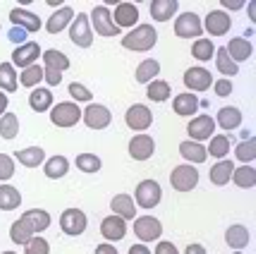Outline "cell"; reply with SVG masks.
I'll list each match as a JSON object with an SVG mask.
<instances>
[{
  "instance_id": "680465c9",
  "label": "cell",
  "mask_w": 256,
  "mask_h": 254,
  "mask_svg": "<svg viewBox=\"0 0 256 254\" xmlns=\"http://www.w3.org/2000/svg\"><path fill=\"white\" fill-rule=\"evenodd\" d=\"M5 113H8V94L0 91V115H5Z\"/></svg>"
},
{
  "instance_id": "b9f144b4",
  "label": "cell",
  "mask_w": 256,
  "mask_h": 254,
  "mask_svg": "<svg viewBox=\"0 0 256 254\" xmlns=\"http://www.w3.org/2000/svg\"><path fill=\"white\" fill-rule=\"evenodd\" d=\"M213 56H216V44H213L211 39H196V41L192 44V58H194V60L206 63V60H211Z\"/></svg>"
},
{
  "instance_id": "d6a6232c",
  "label": "cell",
  "mask_w": 256,
  "mask_h": 254,
  "mask_svg": "<svg viewBox=\"0 0 256 254\" xmlns=\"http://www.w3.org/2000/svg\"><path fill=\"white\" fill-rule=\"evenodd\" d=\"M180 154H182V158H187V163H204L206 158H208V154H206V146L199 142H192V139H187V142L180 144Z\"/></svg>"
},
{
  "instance_id": "30bf717a",
  "label": "cell",
  "mask_w": 256,
  "mask_h": 254,
  "mask_svg": "<svg viewBox=\"0 0 256 254\" xmlns=\"http://www.w3.org/2000/svg\"><path fill=\"white\" fill-rule=\"evenodd\" d=\"M86 225H89V218H86V213L82 209H65L62 216H60V228H62V232L70 235V237L84 235Z\"/></svg>"
},
{
  "instance_id": "8d00e7d4",
  "label": "cell",
  "mask_w": 256,
  "mask_h": 254,
  "mask_svg": "<svg viewBox=\"0 0 256 254\" xmlns=\"http://www.w3.org/2000/svg\"><path fill=\"white\" fill-rule=\"evenodd\" d=\"M230 182H234L240 189H252L256 187V168L254 166H240L234 168L232 173V180Z\"/></svg>"
},
{
  "instance_id": "f5cc1de1",
  "label": "cell",
  "mask_w": 256,
  "mask_h": 254,
  "mask_svg": "<svg viewBox=\"0 0 256 254\" xmlns=\"http://www.w3.org/2000/svg\"><path fill=\"white\" fill-rule=\"evenodd\" d=\"M154 254H180V252H178V247H175L172 242H168V240H158L156 252Z\"/></svg>"
},
{
  "instance_id": "9a60e30c",
  "label": "cell",
  "mask_w": 256,
  "mask_h": 254,
  "mask_svg": "<svg viewBox=\"0 0 256 254\" xmlns=\"http://www.w3.org/2000/svg\"><path fill=\"white\" fill-rule=\"evenodd\" d=\"M184 84H187V89H192V91H208V89L213 87V75L211 70H206V67H199L194 65L190 67L187 72H184Z\"/></svg>"
},
{
  "instance_id": "e0dca14e",
  "label": "cell",
  "mask_w": 256,
  "mask_h": 254,
  "mask_svg": "<svg viewBox=\"0 0 256 254\" xmlns=\"http://www.w3.org/2000/svg\"><path fill=\"white\" fill-rule=\"evenodd\" d=\"M201 22H204V29L211 34V36H225V34L230 32V27H232L230 15L223 10H211L206 15V20H201Z\"/></svg>"
},
{
  "instance_id": "11a10c76",
  "label": "cell",
  "mask_w": 256,
  "mask_h": 254,
  "mask_svg": "<svg viewBox=\"0 0 256 254\" xmlns=\"http://www.w3.org/2000/svg\"><path fill=\"white\" fill-rule=\"evenodd\" d=\"M220 5H225L228 10H240V8H244L246 3L244 0H220Z\"/></svg>"
},
{
  "instance_id": "4dcf8cb0",
  "label": "cell",
  "mask_w": 256,
  "mask_h": 254,
  "mask_svg": "<svg viewBox=\"0 0 256 254\" xmlns=\"http://www.w3.org/2000/svg\"><path fill=\"white\" fill-rule=\"evenodd\" d=\"M213 120L218 122L223 130L232 132V130H237V127L242 125V111L234 108V106H225V108L218 111V118H213Z\"/></svg>"
},
{
  "instance_id": "cb8c5ba5",
  "label": "cell",
  "mask_w": 256,
  "mask_h": 254,
  "mask_svg": "<svg viewBox=\"0 0 256 254\" xmlns=\"http://www.w3.org/2000/svg\"><path fill=\"white\" fill-rule=\"evenodd\" d=\"M172 111L178 113L180 118H194L196 111H199V99L194 94H178L175 101H172Z\"/></svg>"
},
{
  "instance_id": "f35d334b",
  "label": "cell",
  "mask_w": 256,
  "mask_h": 254,
  "mask_svg": "<svg viewBox=\"0 0 256 254\" xmlns=\"http://www.w3.org/2000/svg\"><path fill=\"white\" fill-rule=\"evenodd\" d=\"M230 149H232L230 137H228V134H216V137H211V144H208L206 154L213 156V158H220V161H223L225 156L230 154Z\"/></svg>"
},
{
  "instance_id": "bcb514c9",
  "label": "cell",
  "mask_w": 256,
  "mask_h": 254,
  "mask_svg": "<svg viewBox=\"0 0 256 254\" xmlns=\"http://www.w3.org/2000/svg\"><path fill=\"white\" fill-rule=\"evenodd\" d=\"M103 161L96 154H79L77 156V168L82 173H98Z\"/></svg>"
},
{
  "instance_id": "4fadbf2b",
  "label": "cell",
  "mask_w": 256,
  "mask_h": 254,
  "mask_svg": "<svg viewBox=\"0 0 256 254\" xmlns=\"http://www.w3.org/2000/svg\"><path fill=\"white\" fill-rule=\"evenodd\" d=\"M41 56H44L41 46L36 44V41H26V44L17 46V48L12 51V65L26 70V67L36 65V60H38Z\"/></svg>"
},
{
  "instance_id": "7402d4cb",
  "label": "cell",
  "mask_w": 256,
  "mask_h": 254,
  "mask_svg": "<svg viewBox=\"0 0 256 254\" xmlns=\"http://www.w3.org/2000/svg\"><path fill=\"white\" fill-rule=\"evenodd\" d=\"M225 242H228V247H232L234 252H242L246 244L252 242L249 228H246V225H242V223L230 225V228H228V232H225Z\"/></svg>"
},
{
  "instance_id": "3957f363",
  "label": "cell",
  "mask_w": 256,
  "mask_h": 254,
  "mask_svg": "<svg viewBox=\"0 0 256 254\" xmlns=\"http://www.w3.org/2000/svg\"><path fill=\"white\" fill-rule=\"evenodd\" d=\"M50 120L56 127H74L82 120V108L74 101H62L50 108Z\"/></svg>"
},
{
  "instance_id": "484cf974",
  "label": "cell",
  "mask_w": 256,
  "mask_h": 254,
  "mask_svg": "<svg viewBox=\"0 0 256 254\" xmlns=\"http://www.w3.org/2000/svg\"><path fill=\"white\" fill-rule=\"evenodd\" d=\"M180 10L178 0H151V17L156 22H168L172 20Z\"/></svg>"
},
{
  "instance_id": "5bb4252c",
  "label": "cell",
  "mask_w": 256,
  "mask_h": 254,
  "mask_svg": "<svg viewBox=\"0 0 256 254\" xmlns=\"http://www.w3.org/2000/svg\"><path fill=\"white\" fill-rule=\"evenodd\" d=\"M112 22L115 27L122 32V29H130V27H136L139 24V5L134 3H118V8L112 12Z\"/></svg>"
},
{
  "instance_id": "5b68a950",
  "label": "cell",
  "mask_w": 256,
  "mask_h": 254,
  "mask_svg": "<svg viewBox=\"0 0 256 254\" xmlns=\"http://www.w3.org/2000/svg\"><path fill=\"white\" fill-rule=\"evenodd\" d=\"M70 39L72 44L79 46V48H89L94 44V29H91L89 15L86 12H77L74 20L70 24Z\"/></svg>"
},
{
  "instance_id": "ba28073f",
  "label": "cell",
  "mask_w": 256,
  "mask_h": 254,
  "mask_svg": "<svg viewBox=\"0 0 256 254\" xmlns=\"http://www.w3.org/2000/svg\"><path fill=\"white\" fill-rule=\"evenodd\" d=\"M134 235L139 237V242H158L163 235V223L158 221L156 216H142L134 218Z\"/></svg>"
},
{
  "instance_id": "7dc6e473",
  "label": "cell",
  "mask_w": 256,
  "mask_h": 254,
  "mask_svg": "<svg viewBox=\"0 0 256 254\" xmlns=\"http://www.w3.org/2000/svg\"><path fill=\"white\" fill-rule=\"evenodd\" d=\"M67 89H70V96L74 99V103H77V101L79 103H86V106L94 103V94H91V89H86L82 82H72Z\"/></svg>"
},
{
  "instance_id": "c3c4849f",
  "label": "cell",
  "mask_w": 256,
  "mask_h": 254,
  "mask_svg": "<svg viewBox=\"0 0 256 254\" xmlns=\"http://www.w3.org/2000/svg\"><path fill=\"white\" fill-rule=\"evenodd\" d=\"M24 254H50V244L46 237L41 235H34L29 242L24 244Z\"/></svg>"
},
{
  "instance_id": "2e32d148",
  "label": "cell",
  "mask_w": 256,
  "mask_h": 254,
  "mask_svg": "<svg viewBox=\"0 0 256 254\" xmlns=\"http://www.w3.org/2000/svg\"><path fill=\"white\" fill-rule=\"evenodd\" d=\"M154 151H156V142H154V137H148L146 132L134 134L130 139V156L134 161H148L154 156Z\"/></svg>"
},
{
  "instance_id": "816d5d0a",
  "label": "cell",
  "mask_w": 256,
  "mask_h": 254,
  "mask_svg": "<svg viewBox=\"0 0 256 254\" xmlns=\"http://www.w3.org/2000/svg\"><path fill=\"white\" fill-rule=\"evenodd\" d=\"M8 39L22 46V44H26V32H24V29H20V27H12L10 32H8Z\"/></svg>"
},
{
  "instance_id": "91938a15",
  "label": "cell",
  "mask_w": 256,
  "mask_h": 254,
  "mask_svg": "<svg viewBox=\"0 0 256 254\" xmlns=\"http://www.w3.org/2000/svg\"><path fill=\"white\" fill-rule=\"evenodd\" d=\"M246 8H249V20L256 22V3H246Z\"/></svg>"
},
{
  "instance_id": "60d3db41",
  "label": "cell",
  "mask_w": 256,
  "mask_h": 254,
  "mask_svg": "<svg viewBox=\"0 0 256 254\" xmlns=\"http://www.w3.org/2000/svg\"><path fill=\"white\" fill-rule=\"evenodd\" d=\"M213 58L218 60V63H216V65H218V72H220V75H225L228 79L234 77V75L240 72V65H237V63H232V58L228 56L225 46H220V48L216 51V56H213Z\"/></svg>"
},
{
  "instance_id": "ac0fdd59",
  "label": "cell",
  "mask_w": 256,
  "mask_h": 254,
  "mask_svg": "<svg viewBox=\"0 0 256 254\" xmlns=\"http://www.w3.org/2000/svg\"><path fill=\"white\" fill-rule=\"evenodd\" d=\"M10 22L14 24V27L24 29L26 34L38 32V29L44 27V24H41V17H38L36 12H29L26 8H12V12H10Z\"/></svg>"
},
{
  "instance_id": "f1b7e54d",
  "label": "cell",
  "mask_w": 256,
  "mask_h": 254,
  "mask_svg": "<svg viewBox=\"0 0 256 254\" xmlns=\"http://www.w3.org/2000/svg\"><path fill=\"white\" fill-rule=\"evenodd\" d=\"M53 91L46 87H36L32 91V96H29V106H32V111L36 113H46L53 108Z\"/></svg>"
},
{
  "instance_id": "ffe728a7",
  "label": "cell",
  "mask_w": 256,
  "mask_h": 254,
  "mask_svg": "<svg viewBox=\"0 0 256 254\" xmlns=\"http://www.w3.org/2000/svg\"><path fill=\"white\" fill-rule=\"evenodd\" d=\"M225 51H228V56L232 58V63H244V60H249L252 58V53H254V44L249 41V39H244V36H234V39H230V44L225 46Z\"/></svg>"
},
{
  "instance_id": "f6af8a7d",
  "label": "cell",
  "mask_w": 256,
  "mask_h": 254,
  "mask_svg": "<svg viewBox=\"0 0 256 254\" xmlns=\"http://www.w3.org/2000/svg\"><path fill=\"white\" fill-rule=\"evenodd\" d=\"M234 156H237V161H242L244 166H249L252 161L256 158V139H244V142L237 144V149H234Z\"/></svg>"
},
{
  "instance_id": "d6986e66",
  "label": "cell",
  "mask_w": 256,
  "mask_h": 254,
  "mask_svg": "<svg viewBox=\"0 0 256 254\" xmlns=\"http://www.w3.org/2000/svg\"><path fill=\"white\" fill-rule=\"evenodd\" d=\"M100 235L108 240V242H120L124 235H127V221L120 218V216H108V218H103L100 223Z\"/></svg>"
},
{
  "instance_id": "6f0895ef",
  "label": "cell",
  "mask_w": 256,
  "mask_h": 254,
  "mask_svg": "<svg viewBox=\"0 0 256 254\" xmlns=\"http://www.w3.org/2000/svg\"><path fill=\"white\" fill-rule=\"evenodd\" d=\"M130 254H154V252H151V249H148L146 244L136 242V244H132V247H130Z\"/></svg>"
},
{
  "instance_id": "94428289",
  "label": "cell",
  "mask_w": 256,
  "mask_h": 254,
  "mask_svg": "<svg viewBox=\"0 0 256 254\" xmlns=\"http://www.w3.org/2000/svg\"><path fill=\"white\" fill-rule=\"evenodd\" d=\"M2 254H17V252H2Z\"/></svg>"
},
{
  "instance_id": "8992f818",
  "label": "cell",
  "mask_w": 256,
  "mask_h": 254,
  "mask_svg": "<svg viewBox=\"0 0 256 254\" xmlns=\"http://www.w3.org/2000/svg\"><path fill=\"white\" fill-rule=\"evenodd\" d=\"M201 32H204V22H201V17L196 12H180L178 17H175V34H178L180 39H201Z\"/></svg>"
},
{
  "instance_id": "4316f807",
  "label": "cell",
  "mask_w": 256,
  "mask_h": 254,
  "mask_svg": "<svg viewBox=\"0 0 256 254\" xmlns=\"http://www.w3.org/2000/svg\"><path fill=\"white\" fill-rule=\"evenodd\" d=\"M12 158H17L22 166L26 168H38L46 163V151L41 146H26V149H20V151H14Z\"/></svg>"
},
{
  "instance_id": "52a82bcc",
  "label": "cell",
  "mask_w": 256,
  "mask_h": 254,
  "mask_svg": "<svg viewBox=\"0 0 256 254\" xmlns=\"http://www.w3.org/2000/svg\"><path fill=\"white\" fill-rule=\"evenodd\" d=\"M170 185H172L175 192H192V189L199 185V170L192 166V163H182V166L172 168Z\"/></svg>"
},
{
  "instance_id": "7a4b0ae2",
  "label": "cell",
  "mask_w": 256,
  "mask_h": 254,
  "mask_svg": "<svg viewBox=\"0 0 256 254\" xmlns=\"http://www.w3.org/2000/svg\"><path fill=\"white\" fill-rule=\"evenodd\" d=\"M160 199H163V189H160L156 180H142L136 185V192H134V204L136 206L151 211L160 204Z\"/></svg>"
},
{
  "instance_id": "681fc988",
  "label": "cell",
  "mask_w": 256,
  "mask_h": 254,
  "mask_svg": "<svg viewBox=\"0 0 256 254\" xmlns=\"http://www.w3.org/2000/svg\"><path fill=\"white\" fill-rule=\"evenodd\" d=\"M12 175H14V158L0 154V182H8Z\"/></svg>"
},
{
  "instance_id": "8fae6325",
  "label": "cell",
  "mask_w": 256,
  "mask_h": 254,
  "mask_svg": "<svg viewBox=\"0 0 256 254\" xmlns=\"http://www.w3.org/2000/svg\"><path fill=\"white\" fill-rule=\"evenodd\" d=\"M82 118H84V125L89 130H106L112 122V113L106 106H100V103H89L82 111Z\"/></svg>"
},
{
  "instance_id": "836d02e7",
  "label": "cell",
  "mask_w": 256,
  "mask_h": 254,
  "mask_svg": "<svg viewBox=\"0 0 256 254\" xmlns=\"http://www.w3.org/2000/svg\"><path fill=\"white\" fill-rule=\"evenodd\" d=\"M44 63L46 67L44 70H53V72H65V70H70V58L62 53V51H58V48H48L44 53Z\"/></svg>"
},
{
  "instance_id": "f907efd6",
  "label": "cell",
  "mask_w": 256,
  "mask_h": 254,
  "mask_svg": "<svg viewBox=\"0 0 256 254\" xmlns=\"http://www.w3.org/2000/svg\"><path fill=\"white\" fill-rule=\"evenodd\" d=\"M213 89H216V96L225 99V96H230V94H232V82H230L228 77H220L218 82H213Z\"/></svg>"
},
{
  "instance_id": "ee69618b",
  "label": "cell",
  "mask_w": 256,
  "mask_h": 254,
  "mask_svg": "<svg viewBox=\"0 0 256 254\" xmlns=\"http://www.w3.org/2000/svg\"><path fill=\"white\" fill-rule=\"evenodd\" d=\"M10 237H12V242H14V244H22V247H24V244L34 237V232L29 230V225H26L22 218H17V221L10 225Z\"/></svg>"
},
{
  "instance_id": "44dd1931",
  "label": "cell",
  "mask_w": 256,
  "mask_h": 254,
  "mask_svg": "<svg viewBox=\"0 0 256 254\" xmlns=\"http://www.w3.org/2000/svg\"><path fill=\"white\" fill-rule=\"evenodd\" d=\"M72 20H74V10H72L70 5H62L60 10H56L50 17H48V22H46V32H50V34L65 32V27L67 24H72Z\"/></svg>"
},
{
  "instance_id": "f546056e",
  "label": "cell",
  "mask_w": 256,
  "mask_h": 254,
  "mask_svg": "<svg viewBox=\"0 0 256 254\" xmlns=\"http://www.w3.org/2000/svg\"><path fill=\"white\" fill-rule=\"evenodd\" d=\"M22 206V194L20 189L12 187L10 182L0 185V211H14Z\"/></svg>"
},
{
  "instance_id": "603a6c76",
  "label": "cell",
  "mask_w": 256,
  "mask_h": 254,
  "mask_svg": "<svg viewBox=\"0 0 256 254\" xmlns=\"http://www.w3.org/2000/svg\"><path fill=\"white\" fill-rule=\"evenodd\" d=\"M110 209L115 216H120L124 221H134L136 218V204L130 194H118L110 199Z\"/></svg>"
},
{
  "instance_id": "7c38bea8",
  "label": "cell",
  "mask_w": 256,
  "mask_h": 254,
  "mask_svg": "<svg viewBox=\"0 0 256 254\" xmlns=\"http://www.w3.org/2000/svg\"><path fill=\"white\" fill-rule=\"evenodd\" d=\"M213 132H216V120L211 115H194L187 125V134H190L192 142H204V139H211Z\"/></svg>"
},
{
  "instance_id": "db71d44e",
  "label": "cell",
  "mask_w": 256,
  "mask_h": 254,
  "mask_svg": "<svg viewBox=\"0 0 256 254\" xmlns=\"http://www.w3.org/2000/svg\"><path fill=\"white\" fill-rule=\"evenodd\" d=\"M184 254H208V252H206V247H204V244L192 242V244H187V249H184Z\"/></svg>"
},
{
  "instance_id": "7bdbcfd3",
  "label": "cell",
  "mask_w": 256,
  "mask_h": 254,
  "mask_svg": "<svg viewBox=\"0 0 256 254\" xmlns=\"http://www.w3.org/2000/svg\"><path fill=\"white\" fill-rule=\"evenodd\" d=\"M41 82H44V65H38V63L32 67H26V70H22V75H20V84H22V87L36 89Z\"/></svg>"
},
{
  "instance_id": "9c48e42d",
  "label": "cell",
  "mask_w": 256,
  "mask_h": 254,
  "mask_svg": "<svg viewBox=\"0 0 256 254\" xmlns=\"http://www.w3.org/2000/svg\"><path fill=\"white\" fill-rule=\"evenodd\" d=\"M124 122H127V127H130V130H134L136 134H142V132H146V130L154 125V113H151L148 106L134 103V106H130L127 113H124Z\"/></svg>"
},
{
  "instance_id": "74e56055",
  "label": "cell",
  "mask_w": 256,
  "mask_h": 254,
  "mask_svg": "<svg viewBox=\"0 0 256 254\" xmlns=\"http://www.w3.org/2000/svg\"><path fill=\"white\" fill-rule=\"evenodd\" d=\"M170 94H172V89H170V82H166V79H154V82H148V87H146V96L151 101H156V103L168 101Z\"/></svg>"
},
{
  "instance_id": "6da1fadb",
  "label": "cell",
  "mask_w": 256,
  "mask_h": 254,
  "mask_svg": "<svg viewBox=\"0 0 256 254\" xmlns=\"http://www.w3.org/2000/svg\"><path fill=\"white\" fill-rule=\"evenodd\" d=\"M158 44V32L154 24H136L130 34H124L122 36V46L127 51H136V53H142V51H151L154 46Z\"/></svg>"
},
{
  "instance_id": "d4e9b609",
  "label": "cell",
  "mask_w": 256,
  "mask_h": 254,
  "mask_svg": "<svg viewBox=\"0 0 256 254\" xmlns=\"http://www.w3.org/2000/svg\"><path fill=\"white\" fill-rule=\"evenodd\" d=\"M22 221L29 225V230L36 235V232H44L50 228V213L44 209H29L22 216Z\"/></svg>"
},
{
  "instance_id": "d590c367",
  "label": "cell",
  "mask_w": 256,
  "mask_h": 254,
  "mask_svg": "<svg viewBox=\"0 0 256 254\" xmlns=\"http://www.w3.org/2000/svg\"><path fill=\"white\" fill-rule=\"evenodd\" d=\"M67 170H70V161H67L65 156H53V158H48L44 163V173H46V177H50V180L65 177Z\"/></svg>"
},
{
  "instance_id": "9f6ffc18",
  "label": "cell",
  "mask_w": 256,
  "mask_h": 254,
  "mask_svg": "<svg viewBox=\"0 0 256 254\" xmlns=\"http://www.w3.org/2000/svg\"><path fill=\"white\" fill-rule=\"evenodd\" d=\"M94 254H118V249H115L110 242H103V244H98V247H96V252H94Z\"/></svg>"
},
{
  "instance_id": "83f0119b",
  "label": "cell",
  "mask_w": 256,
  "mask_h": 254,
  "mask_svg": "<svg viewBox=\"0 0 256 254\" xmlns=\"http://www.w3.org/2000/svg\"><path fill=\"white\" fill-rule=\"evenodd\" d=\"M20 89V75L12 63H0V91L2 94H14Z\"/></svg>"
},
{
  "instance_id": "277c9868",
  "label": "cell",
  "mask_w": 256,
  "mask_h": 254,
  "mask_svg": "<svg viewBox=\"0 0 256 254\" xmlns=\"http://www.w3.org/2000/svg\"><path fill=\"white\" fill-rule=\"evenodd\" d=\"M89 22H91V29L96 34H100L103 39H110V36H118L120 29L115 27L112 22V12L106 8V5H96L89 15Z\"/></svg>"
},
{
  "instance_id": "e575fe53",
  "label": "cell",
  "mask_w": 256,
  "mask_h": 254,
  "mask_svg": "<svg viewBox=\"0 0 256 254\" xmlns=\"http://www.w3.org/2000/svg\"><path fill=\"white\" fill-rule=\"evenodd\" d=\"M158 72H160V63H158L156 58H148L144 63H139L134 77H136L139 84H148V82H154V79L158 77Z\"/></svg>"
},
{
  "instance_id": "1f68e13d",
  "label": "cell",
  "mask_w": 256,
  "mask_h": 254,
  "mask_svg": "<svg viewBox=\"0 0 256 254\" xmlns=\"http://www.w3.org/2000/svg\"><path fill=\"white\" fill-rule=\"evenodd\" d=\"M232 173H234V161L223 158V161H218V163L211 168V182L216 187H223V185H228V182L232 180Z\"/></svg>"
},
{
  "instance_id": "ab89813d",
  "label": "cell",
  "mask_w": 256,
  "mask_h": 254,
  "mask_svg": "<svg viewBox=\"0 0 256 254\" xmlns=\"http://www.w3.org/2000/svg\"><path fill=\"white\" fill-rule=\"evenodd\" d=\"M17 134H20V118L10 111L5 113V115H0V137L12 142Z\"/></svg>"
}]
</instances>
